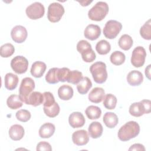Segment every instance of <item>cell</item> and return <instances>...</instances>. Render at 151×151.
<instances>
[{"label": "cell", "instance_id": "obj_25", "mask_svg": "<svg viewBox=\"0 0 151 151\" xmlns=\"http://www.w3.org/2000/svg\"><path fill=\"white\" fill-rule=\"evenodd\" d=\"M103 121L107 127L112 129L117 124L119 119L115 113L113 112H106L103 116Z\"/></svg>", "mask_w": 151, "mask_h": 151}, {"label": "cell", "instance_id": "obj_11", "mask_svg": "<svg viewBox=\"0 0 151 151\" xmlns=\"http://www.w3.org/2000/svg\"><path fill=\"white\" fill-rule=\"evenodd\" d=\"M12 69L17 74L25 73L28 67L27 59L22 55H17L13 58L11 61Z\"/></svg>", "mask_w": 151, "mask_h": 151}, {"label": "cell", "instance_id": "obj_14", "mask_svg": "<svg viewBox=\"0 0 151 151\" xmlns=\"http://www.w3.org/2000/svg\"><path fill=\"white\" fill-rule=\"evenodd\" d=\"M85 118L83 114L78 111H74L71 113L68 117V122L73 128H78L85 124Z\"/></svg>", "mask_w": 151, "mask_h": 151}, {"label": "cell", "instance_id": "obj_31", "mask_svg": "<svg viewBox=\"0 0 151 151\" xmlns=\"http://www.w3.org/2000/svg\"><path fill=\"white\" fill-rule=\"evenodd\" d=\"M110 60L111 63L114 65H120L124 62L126 56L123 52L120 51H115L110 55Z\"/></svg>", "mask_w": 151, "mask_h": 151}, {"label": "cell", "instance_id": "obj_20", "mask_svg": "<svg viewBox=\"0 0 151 151\" xmlns=\"http://www.w3.org/2000/svg\"><path fill=\"white\" fill-rule=\"evenodd\" d=\"M103 131V126L99 122H93L91 123L88 128V134L93 139L100 137L102 135Z\"/></svg>", "mask_w": 151, "mask_h": 151}, {"label": "cell", "instance_id": "obj_1", "mask_svg": "<svg viewBox=\"0 0 151 151\" xmlns=\"http://www.w3.org/2000/svg\"><path fill=\"white\" fill-rule=\"evenodd\" d=\"M140 132V126L135 121H129L123 125L118 131V137L126 142L136 137Z\"/></svg>", "mask_w": 151, "mask_h": 151}, {"label": "cell", "instance_id": "obj_30", "mask_svg": "<svg viewBox=\"0 0 151 151\" xmlns=\"http://www.w3.org/2000/svg\"><path fill=\"white\" fill-rule=\"evenodd\" d=\"M110 50L111 45L110 43L105 40H101L96 44V50L100 55H106L108 54Z\"/></svg>", "mask_w": 151, "mask_h": 151}, {"label": "cell", "instance_id": "obj_6", "mask_svg": "<svg viewBox=\"0 0 151 151\" xmlns=\"http://www.w3.org/2000/svg\"><path fill=\"white\" fill-rule=\"evenodd\" d=\"M35 88V82L31 77H25L21 81L19 88V96L25 103L28 97Z\"/></svg>", "mask_w": 151, "mask_h": 151}, {"label": "cell", "instance_id": "obj_3", "mask_svg": "<svg viewBox=\"0 0 151 151\" xmlns=\"http://www.w3.org/2000/svg\"><path fill=\"white\" fill-rule=\"evenodd\" d=\"M90 71L94 81L97 83H103L107 80L106 65L102 61H97L93 63L90 67Z\"/></svg>", "mask_w": 151, "mask_h": 151}, {"label": "cell", "instance_id": "obj_12", "mask_svg": "<svg viewBox=\"0 0 151 151\" xmlns=\"http://www.w3.org/2000/svg\"><path fill=\"white\" fill-rule=\"evenodd\" d=\"M27 29L22 25L15 26L11 31V36L12 40L17 43L23 42L27 38Z\"/></svg>", "mask_w": 151, "mask_h": 151}, {"label": "cell", "instance_id": "obj_7", "mask_svg": "<svg viewBox=\"0 0 151 151\" xmlns=\"http://www.w3.org/2000/svg\"><path fill=\"white\" fill-rule=\"evenodd\" d=\"M63 6L58 2H52L48 7L47 18L51 22H58L64 14Z\"/></svg>", "mask_w": 151, "mask_h": 151}, {"label": "cell", "instance_id": "obj_33", "mask_svg": "<svg viewBox=\"0 0 151 151\" xmlns=\"http://www.w3.org/2000/svg\"><path fill=\"white\" fill-rule=\"evenodd\" d=\"M58 68L54 67L50 68L45 76V80L49 84H56L59 82L58 78Z\"/></svg>", "mask_w": 151, "mask_h": 151}, {"label": "cell", "instance_id": "obj_36", "mask_svg": "<svg viewBox=\"0 0 151 151\" xmlns=\"http://www.w3.org/2000/svg\"><path fill=\"white\" fill-rule=\"evenodd\" d=\"M43 110L44 113L47 116L50 117H54L59 114L60 108L57 102H55L50 107H44Z\"/></svg>", "mask_w": 151, "mask_h": 151}, {"label": "cell", "instance_id": "obj_32", "mask_svg": "<svg viewBox=\"0 0 151 151\" xmlns=\"http://www.w3.org/2000/svg\"><path fill=\"white\" fill-rule=\"evenodd\" d=\"M103 100V106L107 109L112 110L116 107L117 100L116 97L113 94L110 93L106 94Z\"/></svg>", "mask_w": 151, "mask_h": 151}, {"label": "cell", "instance_id": "obj_17", "mask_svg": "<svg viewBox=\"0 0 151 151\" xmlns=\"http://www.w3.org/2000/svg\"><path fill=\"white\" fill-rule=\"evenodd\" d=\"M47 65L45 63L40 61L34 62L31 67L30 72L32 76L35 78L41 77L45 71Z\"/></svg>", "mask_w": 151, "mask_h": 151}, {"label": "cell", "instance_id": "obj_19", "mask_svg": "<svg viewBox=\"0 0 151 151\" xmlns=\"http://www.w3.org/2000/svg\"><path fill=\"white\" fill-rule=\"evenodd\" d=\"M9 136L10 138L15 141L21 140L24 135L25 131L24 127L20 124H14L9 128Z\"/></svg>", "mask_w": 151, "mask_h": 151}, {"label": "cell", "instance_id": "obj_40", "mask_svg": "<svg viewBox=\"0 0 151 151\" xmlns=\"http://www.w3.org/2000/svg\"><path fill=\"white\" fill-rule=\"evenodd\" d=\"M70 72V70L66 67L58 68V78L59 81H61V82L67 81Z\"/></svg>", "mask_w": 151, "mask_h": 151}, {"label": "cell", "instance_id": "obj_38", "mask_svg": "<svg viewBox=\"0 0 151 151\" xmlns=\"http://www.w3.org/2000/svg\"><path fill=\"white\" fill-rule=\"evenodd\" d=\"M15 116L19 121L22 122H27L30 119L31 114L28 110L25 109H21L16 113Z\"/></svg>", "mask_w": 151, "mask_h": 151}, {"label": "cell", "instance_id": "obj_10", "mask_svg": "<svg viewBox=\"0 0 151 151\" xmlns=\"http://www.w3.org/2000/svg\"><path fill=\"white\" fill-rule=\"evenodd\" d=\"M146 57L145 49L142 46L136 47L132 52L131 63L135 67H140L143 65Z\"/></svg>", "mask_w": 151, "mask_h": 151}, {"label": "cell", "instance_id": "obj_26", "mask_svg": "<svg viewBox=\"0 0 151 151\" xmlns=\"http://www.w3.org/2000/svg\"><path fill=\"white\" fill-rule=\"evenodd\" d=\"M91 87L92 83L90 79L87 77H83V78L77 84V89L80 94H85L88 91Z\"/></svg>", "mask_w": 151, "mask_h": 151}, {"label": "cell", "instance_id": "obj_35", "mask_svg": "<svg viewBox=\"0 0 151 151\" xmlns=\"http://www.w3.org/2000/svg\"><path fill=\"white\" fill-rule=\"evenodd\" d=\"M15 51L14 45L11 43L3 44L0 48V54L2 57L7 58L11 56Z\"/></svg>", "mask_w": 151, "mask_h": 151}, {"label": "cell", "instance_id": "obj_9", "mask_svg": "<svg viewBox=\"0 0 151 151\" xmlns=\"http://www.w3.org/2000/svg\"><path fill=\"white\" fill-rule=\"evenodd\" d=\"M25 12L30 19H37L43 17L45 13V8L41 2H35L27 7Z\"/></svg>", "mask_w": 151, "mask_h": 151}, {"label": "cell", "instance_id": "obj_43", "mask_svg": "<svg viewBox=\"0 0 151 151\" xmlns=\"http://www.w3.org/2000/svg\"><path fill=\"white\" fill-rule=\"evenodd\" d=\"M150 66H151V65L149 64V65H148L147 67L145 68V75H146V76L147 77V78H148L149 80H150Z\"/></svg>", "mask_w": 151, "mask_h": 151}, {"label": "cell", "instance_id": "obj_28", "mask_svg": "<svg viewBox=\"0 0 151 151\" xmlns=\"http://www.w3.org/2000/svg\"><path fill=\"white\" fill-rule=\"evenodd\" d=\"M85 113L89 119L94 120L99 119L101 116V110L99 107L91 105L86 108Z\"/></svg>", "mask_w": 151, "mask_h": 151}, {"label": "cell", "instance_id": "obj_4", "mask_svg": "<svg viewBox=\"0 0 151 151\" xmlns=\"http://www.w3.org/2000/svg\"><path fill=\"white\" fill-rule=\"evenodd\" d=\"M151 110V102L149 100H142L132 103L129 107V113L134 117H140L148 114Z\"/></svg>", "mask_w": 151, "mask_h": 151}, {"label": "cell", "instance_id": "obj_22", "mask_svg": "<svg viewBox=\"0 0 151 151\" xmlns=\"http://www.w3.org/2000/svg\"><path fill=\"white\" fill-rule=\"evenodd\" d=\"M18 80V77L17 75L12 73H8L4 77L5 88L9 90H14L17 87Z\"/></svg>", "mask_w": 151, "mask_h": 151}, {"label": "cell", "instance_id": "obj_5", "mask_svg": "<svg viewBox=\"0 0 151 151\" xmlns=\"http://www.w3.org/2000/svg\"><path fill=\"white\" fill-rule=\"evenodd\" d=\"M77 50L81 53L83 60L86 63L93 61L96 57L91 44L86 40H80L77 44Z\"/></svg>", "mask_w": 151, "mask_h": 151}, {"label": "cell", "instance_id": "obj_15", "mask_svg": "<svg viewBox=\"0 0 151 151\" xmlns=\"http://www.w3.org/2000/svg\"><path fill=\"white\" fill-rule=\"evenodd\" d=\"M101 34V29L100 27L95 24L88 25L84 31V37L91 41L97 40Z\"/></svg>", "mask_w": 151, "mask_h": 151}, {"label": "cell", "instance_id": "obj_21", "mask_svg": "<svg viewBox=\"0 0 151 151\" xmlns=\"http://www.w3.org/2000/svg\"><path fill=\"white\" fill-rule=\"evenodd\" d=\"M44 101V95L39 91H32L28 97L25 102L27 104L31 105L34 107L42 104Z\"/></svg>", "mask_w": 151, "mask_h": 151}, {"label": "cell", "instance_id": "obj_8", "mask_svg": "<svg viewBox=\"0 0 151 151\" xmlns=\"http://www.w3.org/2000/svg\"><path fill=\"white\" fill-rule=\"evenodd\" d=\"M122 24L116 20H109L105 24L103 28L104 35L109 39H113L117 37L122 30Z\"/></svg>", "mask_w": 151, "mask_h": 151}, {"label": "cell", "instance_id": "obj_39", "mask_svg": "<svg viewBox=\"0 0 151 151\" xmlns=\"http://www.w3.org/2000/svg\"><path fill=\"white\" fill-rule=\"evenodd\" d=\"M44 95V101L43 106L44 107H50L55 101L53 94L50 91H45L43 93Z\"/></svg>", "mask_w": 151, "mask_h": 151}, {"label": "cell", "instance_id": "obj_16", "mask_svg": "<svg viewBox=\"0 0 151 151\" xmlns=\"http://www.w3.org/2000/svg\"><path fill=\"white\" fill-rule=\"evenodd\" d=\"M127 83L132 86L140 85L143 80V76L141 72L137 70H133L130 71L127 76Z\"/></svg>", "mask_w": 151, "mask_h": 151}, {"label": "cell", "instance_id": "obj_27", "mask_svg": "<svg viewBox=\"0 0 151 151\" xmlns=\"http://www.w3.org/2000/svg\"><path fill=\"white\" fill-rule=\"evenodd\" d=\"M6 104L9 109L15 110L22 107L23 101L21 100L19 96L12 94L8 97L6 100Z\"/></svg>", "mask_w": 151, "mask_h": 151}, {"label": "cell", "instance_id": "obj_29", "mask_svg": "<svg viewBox=\"0 0 151 151\" xmlns=\"http://www.w3.org/2000/svg\"><path fill=\"white\" fill-rule=\"evenodd\" d=\"M133 39L128 34L122 35L119 40L118 44L120 48L123 50H129L133 45Z\"/></svg>", "mask_w": 151, "mask_h": 151}, {"label": "cell", "instance_id": "obj_18", "mask_svg": "<svg viewBox=\"0 0 151 151\" xmlns=\"http://www.w3.org/2000/svg\"><path fill=\"white\" fill-rule=\"evenodd\" d=\"M105 91L101 87H95L91 90L88 94V100L94 103H100L104 98Z\"/></svg>", "mask_w": 151, "mask_h": 151}, {"label": "cell", "instance_id": "obj_23", "mask_svg": "<svg viewBox=\"0 0 151 151\" xmlns=\"http://www.w3.org/2000/svg\"><path fill=\"white\" fill-rule=\"evenodd\" d=\"M55 130L54 124L51 123H45L40 127L39 135L41 138H49L53 135Z\"/></svg>", "mask_w": 151, "mask_h": 151}, {"label": "cell", "instance_id": "obj_34", "mask_svg": "<svg viewBox=\"0 0 151 151\" xmlns=\"http://www.w3.org/2000/svg\"><path fill=\"white\" fill-rule=\"evenodd\" d=\"M140 34L141 37L147 40H151V20L149 19L140 28Z\"/></svg>", "mask_w": 151, "mask_h": 151}, {"label": "cell", "instance_id": "obj_24", "mask_svg": "<svg viewBox=\"0 0 151 151\" xmlns=\"http://www.w3.org/2000/svg\"><path fill=\"white\" fill-rule=\"evenodd\" d=\"M74 91L73 88L68 85L64 84L60 86L58 90V95L63 100H68L73 96Z\"/></svg>", "mask_w": 151, "mask_h": 151}, {"label": "cell", "instance_id": "obj_42", "mask_svg": "<svg viewBox=\"0 0 151 151\" xmlns=\"http://www.w3.org/2000/svg\"><path fill=\"white\" fill-rule=\"evenodd\" d=\"M129 150H140V151H145V148L144 146L140 143H135L132 145L130 148L129 149Z\"/></svg>", "mask_w": 151, "mask_h": 151}, {"label": "cell", "instance_id": "obj_44", "mask_svg": "<svg viewBox=\"0 0 151 151\" xmlns=\"http://www.w3.org/2000/svg\"><path fill=\"white\" fill-rule=\"evenodd\" d=\"M78 2H79V3H80V4L82 5V6H87V5H88V4H90L91 2H92V1H78Z\"/></svg>", "mask_w": 151, "mask_h": 151}, {"label": "cell", "instance_id": "obj_37", "mask_svg": "<svg viewBox=\"0 0 151 151\" xmlns=\"http://www.w3.org/2000/svg\"><path fill=\"white\" fill-rule=\"evenodd\" d=\"M83 74L81 71L78 70L70 71L67 81L73 84H77L83 78Z\"/></svg>", "mask_w": 151, "mask_h": 151}, {"label": "cell", "instance_id": "obj_2", "mask_svg": "<svg viewBox=\"0 0 151 151\" xmlns=\"http://www.w3.org/2000/svg\"><path fill=\"white\" fill-rule=\"evenodd\" d=\"M109 9V5L106 2L99 1L88 11V17L92 21H101L107 15Z\"/></svg>", "mask_w": 151, "mask_h": 151}, {"label": "cell", "instance_id": "obj_13", "mask_svg": "<svg viewBox=\"0 0 151 151\" xmlns=\"http://www.w3.org/2000/svg\"><path fill=\"white\" fill-rule=\"evenodd\" d=\"M72 140L77 146L86 145L89 141L87 132L85 130H79L74 132L72 134Z\"/></svg>", "mask_w": 151, "mask_h": 151}, {"label": "cell", "instance_id": "obj_41", "mask_svg": "<svg viewBox=\"0 0 151 151\" xmlns=\"http://www.w3.org/2000/svg\"><path fill=\"white\" fill-rule=\"evenodd\" d=\"M37 150H47L51 151L52 150V147L51 145L45 141H42L39 142L37 145Z\"/></svg>", "mask_w": 151, "mask_h": 151}]
</instances>
